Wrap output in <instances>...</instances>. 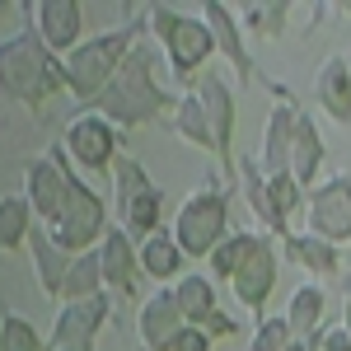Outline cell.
<instances>
[{
    "mask_svg": "<svg viewBox=\"0 0 351 351\" xmlns=\"http://www.w3.org/2000/svg\"><path fill=\"white\" fill-rule=\"evenodd\" d=\"M324 169V136L314 127V117L304 108H295V141H291V178L304 192H314V178Z\"/></svg>",
    "mask_w": 351,
    "mask_h": 351,
    "instance_id": "cell-20",
    "label": "cell"
},
{
    "mask_svg": "<svg viewBox=\"0 0 351 351\" xmlns=\"http://www.w3.org/2000/svg\"><path fill=\"white\" fill-rule=\"evenodd\" d=\"M150 33L164 43V56H169V71L178 80H192L211 56H216V43H211V28L202 14H183L173 5H150Z\"/></svg>",
    "mask_w": 351,
    "mask_h": 351,
    "instance_id": "cell-4",
    "label": "cell"
},
{
    "mask_svg": "<svg viewBox=\"0 0 351 351\" xmlns=\"http://www.w3.org/2000/svg\"><path fill=\"white\" fill-rule=\"evenodd\" d=\"M291 141H295V104H276L267 112V127H263V173L267 178H281L291 173Z\"/></svg>",
    "mask_w": 351,
    "mask_h": 351,
    "instance_id": "cell-18",
    "label": "cell"
},
{
    "mask_svg": "<svg viewBox=\"0 0 351 351\" xmlns=\"http://www.w3.org/2000/svg\"><path fill=\"white\" fill-rule=\"evenodd\" d=\"M104 324H108V295L61 304L56 328H52V351H94Z\"/></svg>",
    "mask_w": 351,
    "mask_h": 351,
    "instance_id": "cell-12",
    "label": "cell"
},
{
    "mask_svg": "<svg viewBox=\"0 0 351 351\" xmlns=\"http://www.w3.org/2000/svg\"><path fill=\"white\" fill-rule=\"evenodd\" d=\"M61 89H66V71L43 47V38L33 28H24V33H14V38L0 43V94L38 108V104L56 99Z\"/></svg>",
    "mask_w": 351,
    "mask_h": 351,
    "instance_id": "cell-2",
    "label": "cell"
},
{
    "mask_svg": "<svg viewBox=\"0 0 351 351\" xmlns=\"http://www.w3.org/2000/svg\"><path fill=\"white\" fill-rule=\"evenodd\" d=\"M314 104H319L332 122L351 127V66H347V56H328L324 61V71H319V80H314Z\"/></svg>",
    "mask_w": 351,
    "mask_h": 351,
    "instance_id": "cell-19",
    "label": "cell"
},
{
    "mask_svg": "<svg viewBox=\"0 0 351 351\" xmlns=\"http://www.w3.org/2000/svg\"><path fill=\"white\" fill-rule=\"evenodd\" d=\"M0 351H43V337L24 314H0Z\"/></svg>",
    "mask_w": 351,
    "mask_h": 351,
    "instance_id": "cell-30",
    "label": "cell"
},
{
    "mask_svg": "<svg viewBox=\"0 0 351 351\" xmlns=\"http://www.w3.org/2000/svg\"><path fill=\"white\" fill-rule=\"evenodd\" d=\"M136 43H141V19L122 28H108V33H99V38H84L75 52L61 61V71H66V89L80 99V104H94L99 94H104V84L117 75V66L136 52Z\"/></svg>",
    "mask_w": 351,
    "mask_h": 351,
    "instance_id": "cell-3",
    "label": "cell"
},
{
    "mask_svg": "<svg viewBox=\"0 0 351 351\" xmlns=\"http://www.w3.org/2000/svg\"><path fill=\"white\" fill-rule=\"evenodd\" d=\"M197 99H202V108H206V122H211V141H216V155L220 169L234 178V94H230V84L220 71H202V84H197Z\"/></svg>",
    "mask_w": 351,
    "mask_h": 351,
    "instance_id": "cell-11",
    "label": "cell"
},
{
    "mask_svg": "<svg viewBox=\"0 0 351 351\" xmlns=\"http://www.w3.org/2000/svg\"><path fill=\"white\" fill-rule=\"evenodd\" d=\"M342 328L351 332V291H347V309H342Z\"/></svg>",
    "mask_w": 351,
    "mask_h": 351,
    "instance_id": "cell-36",
    "label": "cell"
},
{
    "mask_svg": "<svg viewBox=\"0 0 351 351\" xmlns=\"http://www.w3.org/2000/svg\"><path fill=\"white\" fill-rule=\"evenodd\" d=\"M66 183H71V169L61 155H38V160H28L24 169V197L28 206H33V216H43L52 225L61 216V202H66Z\"/></svg>",
    "mask_w": 351,
    "mask_h": 351,
    "instance_id": "cell-14",
    "label": "cell"
},
{
    "mask_svg": "<svg viewBox=\"0 0 351 351\" xmlns=\"http://www.w3.org/2000/svg\"><path fill=\"white\" fill-rule=\"evenodd\" d=\"M136 248H141V271L155 276V281H173V276L183 271V258H188L169 230H155L150 239H141Z\"/></svg>",
    "mask_w": 351,
    "mask_h": 351,
    "instance_id": "cell-23",
    "label": "cell"
},
{
    "mask_svg": "<svg viewBox=\"0 0 351 351\" xmlns=\"http://www.w3.org/2000/svg\"><path fill=\"white\" fill-rule=\"evenodd\" d=\"M324 314H328V295L324 286H300L295 295H291V304H286V324H291V332H295V342H319V328H324Z\"/></svg>",
    "mask_w": 351,
    "mask_h": 351,
    "instance_id": "cell-21",
    "label": "cell"
},
{
    "mask_svg": "<svg viewBox=\"0 0 351 351\" xmlns=\"http://www.w3.org/2000/svg\"><path fill=\"white\" fill-rule=\"evenodd\" d=\"M28 14H33V33L43 38V47L52 56H71L84 43V10L75 0H38V5H28Z\"/></svg>",
    "mask_w": 351,
    "mask_h": 351,
    "instance_id": "cell-13",
    "label": "cell"
},
{
    "mask_svg": "<svg viewBox=\"0 0 351 351\" xmlns=\"http://www.w3.org/2000/svg\"><path fill=\"white\" fill-rule=\"evenodd\" d=\"M169 351H211V337H206V332H202V328H183V332H178V342H173V347Z\"/></svg>",
    "mask_w": 351,
    "mask_h": 351,
    "instance_id": "cell-34",
    "label": "cell"
},
{
    "mask_svg": "<svg viewBox=\"0 0 351 351\" xmlns=\"http://www.w3.org/2000/svg\"><path fill=\"white\" fill-rule=\"evenodd\" d=\"M202 19H206V28H211V43H216V52L239 71V80L248 84L253 80V56H248V47H243V28H239V14L230 10V5H220V0H206L202 5Z\"/></svg>",
    "mask_w": 351,
    "mask_h": 351,
    "instance_id": "cell-17",
    "label": "cell"
},
{
    "mask_svg": "<svg viewBox=\"0 0 351 351\" xmlns=\"http://www.w3.org/2000/svg\"><path fill=\"white\" fill-rule=\"evenodd\" d=\"M230 291L253 319H263L271 291H276V239L271 234H253L248 253L239 258V267L230 276Z\"/></svg>",
    "mask_w": 351,
    "mask_h": 351,
    "instance_id": "cell-8",
    "label": "cell"
},
{
    "mask_svg": "<svg viewBox=\"0 0 351 351\" xmlns=\"http://www.w3.org/2000/svg\"><path fill=\"white\" fill-rule=\"evenodd\" d=\"M183 328H188V319H183L173 291H155L141 304V314H136V332H141V347L145 351H169Z\"/></svg>",
    "mask_w": 351,
    "mask_h": 351,
    "instance_id": "cell-15",
    "label": "cell"
},
{
    "mask_svg": "<svg viewBox=\"0 0 351 351\" xmlns=\"http://www.w3.org/2000/svg\"><path fill=\"white\" fill-rule=\"evenodd\" d=\"M291 342H295V332H291V324H286V314H281V319H267V314H263L258 328H253V342H248V347L253 351H286Z\"/></svg>",
    "mask_w": 351,
    "mask_h": 351,
    "instance_id": "cell-32",
    "label": "cell"
},
{
    "mask_svg": "<svg viewBox=\"0 0 351 351\" xmlns=\"http://www.w3.org/2000/svg\"><path fill=\"white\" fill-rule=\"evenodd\" d=\"M309 206V234H319L328 243H342L351 239V173H337L304 197Z\"/></svg>",
    "mask_w": 351,
    "mask_h": 351,
    "instance_id": "cell-9",
    "label": "cell"
},
{
    "mask_svg": "<svg viewBox=\"0 0 351 351\" xmlns=\"http://www.w3.org/2000/svg\"><path fill=\"white\" fill-rule=\"evenodd\" d=\"M28 234H33V206H28V197L24 192L0 197V248L14 253L19 243H28Z\"/></svg>",
    "mask_w": 351,
    "mask_h": 351,
    "instance_id": "cell-27",
    "label": "cell"
},
{
    "mask_svg": "<svg viewBox=\"0 0 351 351\" xmlns=\"http://www.w3.org/2000/svg\"><path fill=\"white\" fill-rule=\"evenodd\" d=\"M342 263H347V267H351V239L342 243Z\"/></svg>",
    "mask_w": 351,
    "mask_h": 351,
    "instance_id": "cell-37",
    "label": "cell"
},
{
    "mask_svg": "<svg viewBox=\"0 0 351 351\" xmlns=\"http://www.w3.org/2000/svg\"><path fill=\"white\" fill-rule=\"evenodd\" d=\"M319 351H351V332L347 328H324L319 332Z\"/></svg>",
    "mask_w": 351,
    "mask_h": 351,
    "instance_id": "cell-35",
    "label": "cell"
},
{
    "mask_svg": "<svg viewBox=\"0 0 351 351\" xmlns=\"http://www.w3.org/2000/svg\"><path fill=\"white\" fill-rule=\"evenodd\" d=\"M164 104H173L155 80V56L150 47L136 43V52L117 66V75L104 84V94L89 104V112H99L112 127H145L164 112Z\"/></svg>",
    "mask_w": 351,
    "mask_h": 351,
    "instance_id": "cell-1",
    "label": "cell"
},
{
    "mask_svg": "<svg viewBox=\"0 0 351 351\" xmlns=\"http://www.w3.org/2000/svg\"><path fill=\"white\" fill-rule=\"evenodd\" d=\"M281 243H286V253L295 258L300 267L314 271V276H332V271L342 267V248L319 239V234H291V239H281Z\"/></svg>",
    "mask_w": 351,
    "mask_h": 351,
    "instance_id": "cell-24",
    "label": "cell"
},
{
    "mask_svg": "<svg viewBox=\"0 0 351 351\" xmlns=\"http://www.w3.org/2000/svg\"><path fill=\"white\" fill-rule=\"evenodd\" d=\"M99 263H104V286L122 291V295H136V286H141V248L132 243V234L122 225H108V234L99 243Z\"/></svg>",
    "mask_w": 351,
    "mask_h": 351,
    "instance_id": "cell-16",
    "label": "cell"
},
{
    "mask_svg": "<svg viewBox=\"0 0 351 351\" xmlns=\"http://www.w3.org/2000/svg\"><path fill=\"white\" fill-rule=\"evenodd\" d=\"M248 243H253V230H239V234H225V239L216 243V253H211V276H220V281H230V276H234V267H239V258L248 253Z\"/></svg>",
    "mask_w": 351,
    "mask_h": 351,
    "instance_id": "cell-31",
    "label": "cell"
},
{
    "mask_svg": "<svg viewBox=\"0 0 351 351\" xmlns=\"http://www.w3.org/2000/svg\"><path fill=\"white\" fill-rule=\"evenodd\" d=\"M225 234H230V192L225 188H197L173 216V239L188 258H211Z\"/></svg>",
    "mask_w": 351,
    "mask_h": 351,
    "instance_id": "cell-6",
    "label": "cell"
},
{
    "mask_svg": "<svg viewBox=\"0 0 351 351\" xmlns=\"http://www.w3.org/2000/svg\"><path fill=\"white\" fill-rule=\"evenodd\" d=\"M286 351H314V347H309V342H291Z\"/></svg>",
    "mask_w": 351,
    "mask_h": 351,
    "instance_id": "cell-38",
    "label": "cell"
},
{
    "mask_svg": "<svg viewBox=\"0 0 351 351\" xmlns=\"http://www.w3.org/2000/svg\"><path fill=\"white\" fill-rule=\"evenodd\" d=\"M286 14H291V5L253 0V5H243V10H239V24L253 28V33H263V38H276V33H281V24H286Z\"/></svg>",
    "mask_w": 351,
    "mask_h": 351,
    "instance_id": "cell-29",
    "label": "cell"
},
{
    "mask_svg": "<svg viewBox=\"0 0 351 351\" xmlns=\"http://www.w3.org/2000/svg\"><path fill=\"white\" fill-rule=\"evenodd\" d=\"M104 234H108V202L89 188L84 178L71 173L61 216L47 225V239H52L56 248H66V253H89V248L104 243Z\"/></svg>",
    "mask_w": 351,
    "mask_h": 351,
    "instance_id": "cell-5",
    "label": "cell"
},
{
    "mask_svg": "<svg viewBox=\"0 0 351 351\" xmlns=\"http://www.w3.org/2000/svg\"><path fill=\"white\" fill-rule=\"evenodd\" d=\"M173 300H178V309H183V319L188 324H206L211 314H216V281L211 276H202V271H192V276H178V286H173Z\"/></svg>",
    "mask_w": 351,
    "mask_h": 351,
    "instance_id": "cell-26",
    "label": "cell"
},
{
    "mask_svg": "<svg viewBox=\"0 0 351 351\" xmlns=\"http://www.w3.org/2000/svg\"><path fill=\"white\" fill-rule=\"evenodd\" d=\"M197 328V324H192ZM202 332H206V337H211V342H216V337H234V332H239V324H234V319H230V314H211V319H206V324H202Z\"/></svg>",
    "mask_w": 351,
    "mask_h": 351,
    "instance_id": "cell-33",
    "label": "cell"
},
{
    "mask_svg": "<svg viewBox=\"0 0 351 351\" xmlns=\"http://www.w3.org/2000/svg\"><path fill=\"white\" fill-rule=\"evenodd\" d=\"M28 253H33V271H38V286H43V295L47 300H61V281H66V271H71V258L75 253H66V248H56L47 234H28Z\"/></svg>",
    "mask_w": 351,
    "mask_h": 351,
    "instance_id": "cell-22",
    "label": "cell"
},
{
    "mask_svg": "<svg viewBox=\"0 0 351 351\" xmlns=\"http://www.w3.org/2000/svg\"><path fill=\"white\" fill-rule=\"evenodd\" d=\"M112 197H117V220H122V230H127V234L150 239V234L160 230L164 192L155 188V178L141 169V160L117 155V164H112Z\"/></svg>",
    "mask_w": 351,
    "mask_h": 351,
    "instance_id": "cell-7",
    "label": "cell"
},
{
    "mask_svg": "<svg viewBox=\"0 0 351 351\" xmlns=\"http://www.w3.org/2000/svg\"><path fill=\"white\" fill-rule=\"evenodd\" d=\"M66 155L89 173H104V169L112 173V164H117V127L104 122L99 112H80L66 127Z\"/></svg>",
    "mask_w": 351,
    "mask_h": 351,
    "instance_id": "cell-10",
    "label": "cell"
},
{
    "mask_svg": "<svg viewBox=\"0 0 351 351\" xmlns=\"http://www.w3.org/2000/svg\"><path fill=\"white\" fill-rule=\"evenodd\" d=\"M173 132L192 141V145H202V150H216V141H211V122H206V108H202V99H197V89L183 94V99H173Z\"/></svg>",
    "mask_w": 351,
    "mask_h": 351,
    "instance_id": "cell-28",
    "label": "cell"
},
{
    "mask_svg": "<svg viewBox=\"0 0 351 351\" xmlns=\"http://www.w3.org/2000/svg\"><path fill=\"white\" fill-rule=\"evenodd\" d=\"M94 295H104V263H99V248L75 253V258H71V271H66V281H61V300H66V304H75V300H94Z\"/></svg>",
    "mask_w": 351,
    "mask_h": 351,
    "instance_id": "cell-25",
    "label": "cell"
}]
</instances>
